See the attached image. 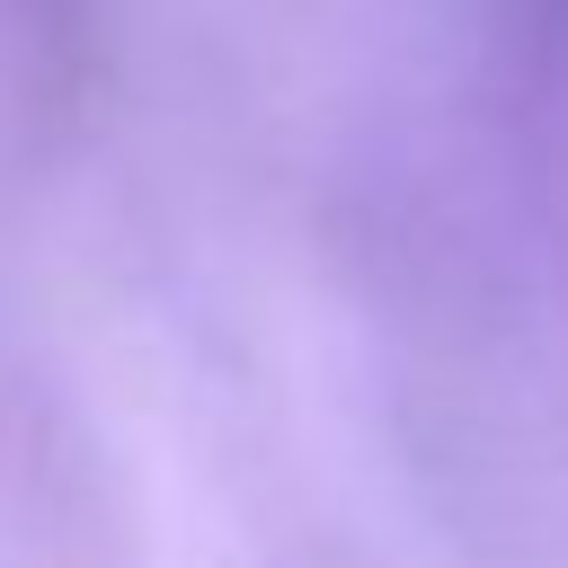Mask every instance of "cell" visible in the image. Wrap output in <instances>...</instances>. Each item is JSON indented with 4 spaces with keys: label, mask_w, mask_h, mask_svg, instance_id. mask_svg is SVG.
<instances>
[{
    "label": "cell",
    "mask_w": 568,
    "mask_h": 568,
    "mask_svg": "<svg viewBox=\"0 0 568 568\" xmlns=\"http://www.w3.org/2000/svg\"><path fill=\"white\" fill-rule=\"evenodd\" d=\"M541 9H550V18H568V0H541Z\"/></svg>",
    "instance_id": "6da1fadb"
}]
</instances>
